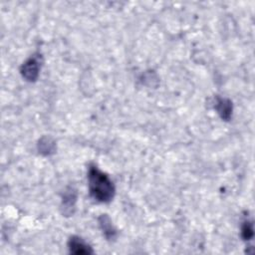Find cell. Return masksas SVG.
<instances>
[{
  "label": "cell",
  "instance_id": "8",
  "mask_svg": "<svg viewBox=\"0 0 255 255\" xmlns=\"http://www.w3.org/2000/svg\"><path fill=\"white\" fill-rule=\"evenodd\" d=\"M46 143H47L46 137H45V138H42V139L39 141V148L45 146V148H43V149L41 150V152H42V153H45V154H49V153L53 152V150H54V142H51V141H50V138H49L48 144H46Z\"/></svg>",
  "mask_w": 255,
  "mask_h": 255
},
{
  "label": "cell",
  "instance_id": "4",
  "mask_svg": "<svg viewBox=\"0 0 255 255\" xmlns=\"http://www.w3.org/2000/svg\"><path fill=\"white\" fill-rule=\"evenodd\" d=\"M214 109L220 118L224 121H229L232 115V102L229 99L216 97L214 100Z\"/></svg>",
  "mask_w": 255,
  "mask_h": 255
},
{
  "label": "cell",
  "instance_id": "5",
  "mask_svg": "<svg viewBox=\"0 0 255 255\" xmlns=\"http://www.w3.org/2000/svg\"><path fill=\"white\" fill-rule=\"evenodd\" d=\"M99 224L101 229L103 230L104 235L108 240H113L117 236V230L112 224L111 218L107 214H102L99 217Z\"/></svg>",
  "mask_w": 255,
  "mask_h": 255
},
{
  "label": "cell",
  "instance_id": "3",
  "mask_svg": "<svg viewBox=\"0 0 255 255\" xmlns=\"http://www.w3.org/2000/svg\"><path fill=\"white\" fill-rule=\"evenodd\" d=\"M68 247L70 253L77 254V255H84V254H93L94 250L92 247L81 237L79 236H72L68 241Z\"/></svg>",
  "mask_w": 255,
  "mask_h": 255
},
{
  "label": "cell",
  "instance_id": "7",
  "mask_svg": "<svg viewBox=\"0 0 255 255\" xmlns=\"http://www.w3.org/2000/svg\"><path fill=\"white\" fill-rule=\"evenodd\" d=\"M254 235L253 232V223L252 221L246 220L243 222L241 227V236L244 240H250Z\"/></svg>",
  "mask_w": 255,
  "mask_h": 255
},
{
  "label": "cell",
  "instance_id": "2",
  "mask_svg": "<svg viewBox=\"0 0 255 255\" xmlns=\"http://www.w3.org/2000/svg\"><path fill=\"white\" fill-rule=\"evenodd\" d=\"M41 64H42V56L40 54H34L21 66L20 72L22 77L29 82L36 81L39 76Z\"/></svg>",
  "mask_w": 255,
  "mask_h": 255
},
{
  "label": "cell",
  "instance_id": "1",
  "mask_svg": "<svg viewBox=\"0 0 255 255\" xmlns=\"http://www.w3.org/2000/svg\"><path fill=\"white\" fill-rule=\"evenodd\" d=\"M88 185L90 195L96 201L107 203L114 198L116 188L112 179L95 164H92L89 167Z\"/></svg>",
  "mask_w": 255,
  "mask_h": 255
},
{
  "label": "cell",
  "instance_id": "6",
  "mask_svg": "<svg viewBox=\"0 0 255 255\" xmlns=\"http://www.w3.org/2000/svg\"><path fill=\"white\" fill-rule=\"evenodd\" d=\"M77 200V193L74 190H68L66 194L63 197L62 202V208H63V214L69 216L73 214V210L75 208V203Z\"/></svg>",
  "mask_w": 255,
  "mask_h": 255
}]
</instances>
